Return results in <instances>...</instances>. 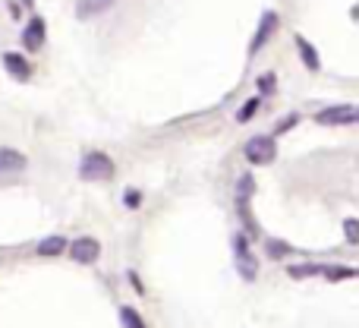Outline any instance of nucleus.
I'll return each mask as SVG.
<instances>
[{
  "mask_svg": "<svg viewBox=\"0 0 359 328\" xmlns=\"http://www.w3.org/2000/svg\"><path fill=\"white\" fill-rule=\"evenodd\" d=\"M4 70L13 76L16 82L32 79V63L25 60V54H16V51H6L4 54Z\"/></svg>",
  "mask_w": 359,
  "mask_h": 328,
  "instance_id": "9",
  "label": "nucleus"
},
{
  "mask_svg": "<svg viewBox=\"0 0 359 328\" xmlns=\"http://www.w3.org/2000/svg\"><path fill=\"white\" fill-rule=\"evenodd\" d=\"M35 253L41 256V259H54V256H63V253H67V237H60V234L44 237V240L38 243Z\"/></svg>",
  "mask_w": 359,
  "mask_h": 328,
  "instance_id": "11",
  "label": "nucleus"
},
{
  "mask_svg": "<svg viewBox=\"0 0 359 328\" xmlns=\"http://www.w3.org/2000/svg\"><path fill=\"white\" fill-rule=\"evenodd\" d=\"M278 25H280V19H278V13H274V10H265V13H262L259 29H255L252 41H249V57H255L262 48H265L268 38H271L274 32H278Z\"/></svg>",
  "mask_w": 359,
  "mask_h": 328,
  "instance_id": "6",
  "label": "nucleus"
},
{
  "mask_svg": "<svg viewBox=\"0 0 359 328\" xmlns=\"http://www.w3.org/2000/svg\"><path fill=\"white\" fill-rule=\"evenodd\" d=\"M69 249V259L79 262V265H95L101 256V243L95 237H76L73 243H67Z\"/></svg>",
  "mask_w": 359,
  "mask_h": 328,
  "instance_id": "5",
  "label": "nucleus"
},
{
  "mask_svg": "<svg viewBox=\"0 0 359 328\" xmlns=\"http://www.w3.org/2000/svg\"><path fill=\"white\" fill-rule=\"evenodd\" d=\"M274 158H278V143H274V136H252L246 143L249 164H271Z\"/></svg>",
  "mask_w": 359,
  "mask_h": 328,
  "instance_id": "4",
  "label": "nucleus"
},
{
  "mask_svg": "<svg viewBox=\"0 0 359 328\" xmlns=\"http://www.w3.org/2000/svg\"><path fill=\"white\" fill-rule=\"evenodd\" d=\"M29 167L22 152L16 149H0V180H10V177H19V173Z\"/></svg>",
  "mask_w": 359,
  "mask_h": 328,
  "instance_id": "8",
  "label": "nucleus"
},
{
  "mask_svg": "<svg viewBox=\"0 0 359 328\" xmlns=\"http://www.w3.org/2000/svg\"><path fill=\"white\" fill-rule=\"evenodd\" d=\"M299 124V114H290V117H284V120H278V126H274V136H284L290 126H297Z\"/></svg>",
  "mask_w": 359,
  "mask_h": 328,
  "instance_id": "20",
  "label": "nucleus"
},
{
  "mask_svg": "<svg viewBox=\"0 0 359 328\" xmlns=\"http://www.w3.org/2000/svg\"><path fill=\"white\" fill-rule=\"evenodd\" d=\"M316 275H322V265H316V262H306V265H290V278H316Z\"/></svg>",
  "mask_w": 359,
  "mask_h": 328,
  "instance_id": "19",
  "label": "nucleus"
},
{
  "mask_svg": "<svg viewBox=\"0 0 359 328\" xmlns=\"http://www.w3.org/2000/svg\"><path fill=\"white\" fill-rule=\"evenodd\" d=\"M297 41V51H299V57H303V63L312 70V73H318L322 70V60H318V51H316V44H309L306 41V35H297L293 38Z\"/></svg>",
  "mask_w": 359,
  "mask_h": 328,
  "instance_id": "13",
  "label": "nucleus"
},
{
  "mask_svg": "<svg viewBox=\"0 0 359 328\" xmlns=\"http://www.w3.org/2000/svg\"><path fill=\"white\" fill-rule=\"evenodd\" d=\"M44 38H48V22L41 16H32L22 29V48L35 54V51L44 48Z\"/></svg>",
  "mask_w": 359,
  "mask_h": 328,
  "instance_id": "7",
  "label": "nucleus"
},
{
  "mask_svg": "<svg viewBox=\"0 0 359 328\" xmlns=\"http://www.w3.org/2000/svg\"><path fill=\"white\" fill-rule=\"evenodd\" d=\"M322 275L328 281H347V278H356V268H350V265H322Z\"/></svg>",
  "mask_w": 359,
  "mask_h": 328,
  "instance_id": "14",
  "label": "nucleus"
},
{
  "mask_svg": "<svg viewBox=\"0 0 359 328\" xmlns=\"http://www.w3.org/2000/svg\"><path fill=\"white\" fill-rule=\"evenodd\" d=\"M19 4H22V6H29V10H32V6H35V0H19Z\"/></svg>",
  "mask_w": 359,
  "mask_h": 328,
  "instance_id": "23",
  "label": "nucleus"
},
{
  "mask_svg": "<svg viewBox=\"0 0 359 328\" xmlns=\"http://www.w3.org/2000/svg\"><path fill=\"white\" fill-rule=\"evenodd\" d=\"M344 230H347V243H359V221L356 218H347V221H344Z\"/></svg>",
  "mask_w": 359,
  "mask_h": 328,
  "instance_id": "21",
  "label": "nucleus"
},
{
  "mask_svg": "<svg viewBox=\"0 0 359 328\" xmlns=\"http://www.w3.org/2000/svg\"><path fill=\"white\" fill-rule=\"evenodd\" d=\"M233 265H236V272H240L243 281L259 278V259H255L252 249H249L246 234H233Z\"/></svg>",
  "mask_w": 359,
  "mask_h": 328,
  "instance_id": "2",
  "label": "nucleus"
},
{
  "mask_svg": "<svg viewBox=\"0 0 359 328\" xmlns=\"http://www.w3.org/2000/svg\"><path fill=\"white\" fill-rule=\"evenodd\" d=\"M287 253H293L290 243L274 240V237H271V240H265V256H268V259H284Z\"/></svg>",
  "mask_w": 359,
  "mask_h": 328,
  "instance_id": "15",
  "label": "nucleus"
},
{
  "mask_svg": "<svg viewBox=\"0 0 359 328\" xmlns=\"http://www.w3.org/2000/svg\"><path fill=\"white\" fill-rule=\"evenodd\" d=\"M120 322H123V328H149L133 306H120Z\"/></svg>",
  "mask_w": 359,
  "mask_h": 328,
  "instance_id": "17",
  "label": "nucleus"
},
{
  "mask_svg": "<svg viewBox=\"0 0 359 328\" xmlns=\"http://www.w3.org/2000/svg\"><path fill=\"white\" fill-rule=\"evenodd\" d=\"M252 192H255V183H252V177L249 173H243L240 180H236V205H240V215L249 221V199H252Z\"/></svg>",
  "mask_w": 359,
  "mask_h": 328,
  "instance_id": "10",
  "label": "nucleus"
},
{
  "mask_svg": "<svg viewBox=\"0 0 359 328\" xmlns=\"http://www.w3.org/2000/svg\"><path fill=\"white\" fill-rule=\"evenodd\" d=\"M114 4H117V0H79V4H76V16L79 19H95V16H101V13L111 10Z\"/></svg>",
  "mask_w": 359,
  "mask_h": 328,
  "instance_id": "12",
  "label": "nucleus"
},
{
  "mask_svg": "<svg viewBox=\"0 0 359 328\" xmlns=\"http://www.w3.org/2000/svg\"><path fill=\"white\" fill-rule=\"evenodd\" d=\"M123 202H126V209H139V205H142V192H139V190H126L123 192Z\"/></svg>",
  "mask_w": 359,
  "mask_h": 328,
  "instance_id": "22",
  "label": "nucleus"
},
{
  "mask_svg": "<svg viewBox=\"0 0 359 328\" xmlns=\"http://www.w3.org/2000/svg\"><path fill=\"white\" fill-rule=\"evenodd\" d=\"M356 120H359L356 105H331L316 114V124L322 126H353Z\"/></svg>",
  "mask_w": 359,
  "mask_h": 328,
  "instance_id": "3",
  "label": "nucleus"
},
{
  "mask_svg": "<svg viewBox=\"0 0 359 328\" xmlns=\"http://www.w3.org/2000/svg\"><path fill=\"white\" fill-rule=\"evenodd\" d=\"M255 86H259V98H268V95H274V88H278V76L262 73L259 79H255Z\"/></svg>",
  "mask_w": 359,
  "mask_h": 328,
  "instance_id": "18",
  "label": "nucleus"
},
{
  "mask_svg": "<svg viewBox=\"0 0 359 328\" xmlns=\"http://www.w3.org/2000/svg\"><path fill=\"white\" fill-rule=\"evenodd\" d=\"M259 107H262L259 95H255V98H249V101H243V107L236 111V120H240V124H249V120L255 117V111H259Z\"/></svg>",
  "mask_w": 359,
  "mask_h": 328,
  "instance_id": "16",
  "label": "nucleus"
},
{
  "mask_svg": "<svg viewBox=\"0 0 359 328\" xmlns=\"http://www.w3.org/2000/svg\"><path fill=\"white\" fill-rule=\"evenodd\" d=\"M79 177L88 180V183H101V180L114 177V162L104 155V152H88L79 162Z\"/></svg>",
  "mask_w": 359,
  "mask_h": 328,
  "instance_id": "1",
  "label": "nucleus"
}]
</instances>
